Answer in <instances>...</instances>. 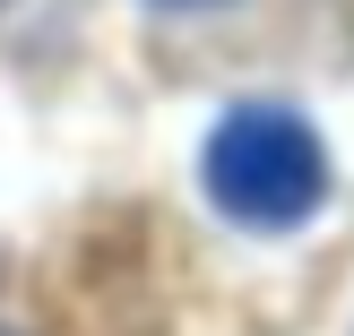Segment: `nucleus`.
Wrapping results in <instances>:
<instances>
[{"label":"nucleus","mask_w":354,"mask_h":336,"mask_svg":"<svg viewBox=\"0 0 354 336\" xmlns=\"http://www.w3.org/2000/svg\"><path fill=\"white\" fill-rule=\"evenodd\" d=\"M207 199L225 207L251 233H286V224H311L328 199V147L303 112L286 103H234V112L207 130L199 155Z\"/></svg>","instance_id":"1"},{"label":"nucleus","mask_w":354,"mask_h":336,"mask_svg":"<svg viewBox=\"0 0 354 336\" xmlns=\"http://www.w3.org/2000/svg\"><path fill=\"white\" fill-rule=\"evenodd\" d=\"M165 9H199V0H165Z\"/></svg>","instance_id":"2"}]
</instances>
